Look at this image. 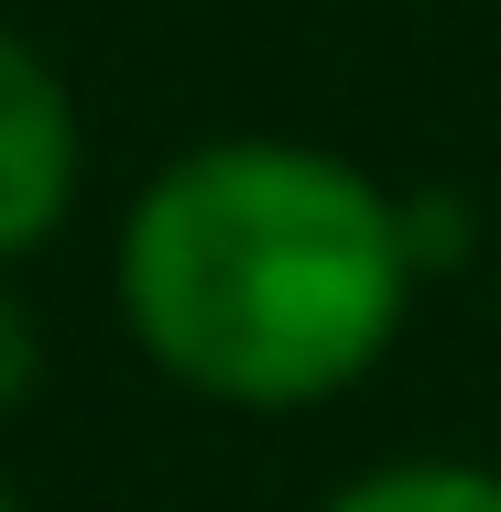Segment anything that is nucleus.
Masks as SVG:
<instances>
[{"instance_id": "1", "label": "nucleus", "mask_w": 501, "mask_h": 512, "mask_svg": "<svg viewBox=\"0 0 501 512\" xmlns=\"http://www.w3.org/2000/svg\"><path fill=\"white\" fill-rule=\"evenodd\" d=\"M120 295L186 382L229 404H305L393 338L403 229L349 164L229 142L142 197Z\"/></svg>"}, {"instance_id": "2", "label": "nucleus", "mask_w": 501, "mask_h": 512, "mask_svg": "<svg viewBox=\"0 0 501 512\" xmlns=\"http://www.w3.org/2000/svg\"><path fill=\"white\" fill-rule=\"evenodd\" d=\"M77 175V131H66V88L0 33V251L44 240Z\"/></svg>"}, {"instance_id": "3", "label": "nucleus", "mask_w": 501, "mask_h": 512, "mask_svg": "<svg viewBox=\"0 0 501 512\" xmlns=\"http://www.w3.org/2000/svg\"><path fill=\"white\" fill-rule=\"evenodd\" d=\"M327 512H501V480H480V469H382V480L338 491Z\"/></svg>"}, {"instance_id": "4", "label": "nucleus", "mask_w": 501, "mask_h": 512, "mask_svg": "<svg viewBox=\"0 0 501 512\" xmlns=\"http://www.w3.org/2000/svg\"><path fill=\"white\" fill-rule=\"evenodd\" d=\"M33 382V338H22V306L0 295V414H11V393Z\"/></svg>"}]
</instances>
